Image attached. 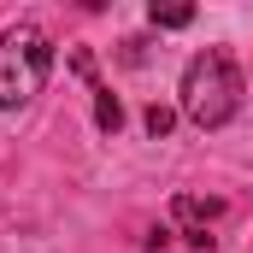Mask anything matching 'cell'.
<instances>
[{
  "instance_id": "obj_1",
  "label": "cell",
  "mask_w": 253,
  "mask_h": 253,
  "mask_svg": "<svg viewBox=\"0 0 253 253\" xmlns=\"http://www.w3.org/2000/svg\"><path fill=\"white\" fill-rule=\"evenodd\" d=\"M183 118L194 129H224L236 112H242V71L230 53H218V47H206V53H194L189 71H183Z\"/></svg>"
},
{
  "instance_id": "obj_2",
  "label": "cell",
  "mask_w": 253,
  "mask_h": 253,
  "mask_svg": "<svg viewBox=\"0 0 253 253\" xmlns=\"http://www.w3.org/2000/svg\"><path fill=\"white\" fill-rule=\"evenodd\" d=\"M53 71V42L36 30V24H12L0 36V112H18L42 94Z\"/></svg>"
},
{
  "instance_id": "obj_3",
  "label": "cell",
  "mask_w": 253,
  "mask_h": 253,
  "mask_svg": "<svg viewBox=\"0 0 253 253\" xmlns=\"http://www.w3.org/2000/svg\"><path fill=\"white\" fill-rule=\"evenodd\" d=\"M171 212H177V224H183V236H189L194 248H212V236H206V224H212V212H218V200H194V194H177V200H171Z\"/></svg>"
},
{
  "instance_id": "obj_4",
  "label": "cell",
  "mask_w": 253,
  "mask_h": 253,
  "mask_svg": "<svg viewBox=\"0 0 253 253\" xmlns=\"http://www.w3.org/2000/svg\"><path fill=\"white\" fill-rule=\"evenodd\" d=\"M94 124L106 129V135H118V129H124V106H118V94H112V88H94Z\"/></svg>"
},
{
  "instance_id": "obj_5",
  "label": "cell",
  "mask_w": 253,
  "mask_h": 253,
  "mask_svg": "<svg viewBox=\"0 0 253 253\" xmlns=\"http://www.w3.org/2000/svg\"><path fill=\"white\" fill-rule=\"evenodd\" d=\"M147 24H153V30H189L194 6H159V0H153V6H147Z\"/></svg>"
},
{
  "instance_id": "obj_6",
  "label": "cell",
  "mask_w": 253,
  "mask_h": 253,
  "mask_svg": "<svg viewBox=\"0 0 253 253\" xmlns=\"http://www.w3.org/2000/svg\"><path fill=\"white\" fill-rule=\"evenodd\" d=\"M171 124H177V112L171 106H147V135L159 141V135H171Z\"/></svg>"
}]
</instances>
